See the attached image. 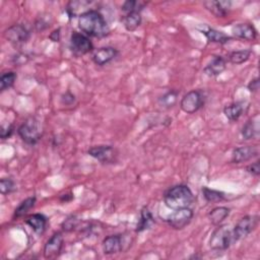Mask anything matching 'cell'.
Here are the masks:
<instances>
[{
	"mask_svg": "<svg viewBox=\"0 0 260 260\" xmlns=\"http://www.w3.org/2000/svg\"><path fill=\"white\" fill-rule=\"evenodd\" d=\"M78 26L84 35L93 38H104L110 31L103 14L93 9H89L79 15Z\"/></svg>",
	"mask_w": 260,
	"mask_h": 260,
	"instance_id": "cell-1",
	"label": "cell"
},
{
	"mask_svg": "<svg viewBox=\"0 0 260 260\" xmlns=\"http://www.w3.org/2000/svg\"><path fill=\"white\" fill-rule=\"evenodd\" d=\"M194 201V195L187 185H176L169 188L164 194L166 206L172 210L190 207Z\"/></svg>",
	"mask_w": 260,
	"mask_h": 260,
	"instance_id": "cell-2",
	"label": "cell"
},
{
	"mask_svg": "<svg viewBox=\"0 0 260 260\" xmlns=\"http://www.w3.org/2000/svg\"><path fill=\"white\" fill-rule=\"evenodd\" d=\"M18 135L28 145H35L42 137L43 130L40 121L35 117H29L18 127Z\"/></svg>",
	"mask_w": 260,
	"mask_h": 260,
	"instance_id": "cell-3",
	"label": "cell"
},
{
	"mask_svg": "<svg viewBox=\"0 0 260 260\" xmlns=\"http://www.w3.org/2000/svg\"><path fill=\"white\" fill-rule=\"evenodd\" d=\"M234 243L233 231L228 225L217 226L209 239V247L214 251H225Z\"/></svg>",
	"mask_w": 260,
	"mask_h": 260,
	"instance_id": "cell-4",
	"label": "cell"
},
{
	"mask_svg": "<svg viewBox=\"0 0 260 260\" xmlns=\"http://www.w3.org/2000/svg\"><path fill=\"white\" fill-rule=\"evenodd\" d=\"M69 48L74 56L80 57L91 52L93 50V45L86 35L73 31L70 36Z\"/></svg>",
	"mask_w": 260,
	"mask_h": 260,
	"instance_id": "cell-5",
	"label": "cell"
},
{
	"mask_svg": "<svg viewBox=\"0 0 260 260\" xmlns=\"http://www.w3.org/2000/svg\"><path fill=\"white\" fill-rule=\"evenodd\" d=\"M259 222V216L258 215H246L242 217L233 231V238L234 242L242 240L249 236L258 225Z\"/></svg>",
	"mask_w": 260,
	"mask_h": 260,
	"instance_id": "cell-6",
	"label": "cell"
},
{
	"mask_svg": "<svg viewBox=\"0 0 260 260\" xmlns=\"http://www.w3.org/2000/svg\"><path fill=\"white\" fill-rule=\"evenodd\" d=\"M204 104V96L200 90H191L183 95L180 102V108L186 114L197 112Z\"/></svg>",
	"mask_w": 260,
	"mask_h": 260,
	"instance_id": "cell-7",
	"label": "cell"
},
{
	"mask_svg": "<svg viewBox=\"0 0 260 260\" xmlns=\"http://www.w3.org/2000/svg\"><path fill=\"white\" fill-rule=\"evenodd\" d=\"M87 153L102 164H113L118 157V152L112 145H94L87 150Z\"/></svg>",
	"mask_w": 260,
	"mask_h": 260,
	"instance_id": "cell-8",
	"label": "cell"
},
{
	"mask_svg": "<svg viewBox=\"0 0 260 260\" xmlns=\"http://www.w3.org/2000/svg\"><path fill=\"white\" fill-rule=\"evenodd\" d=\"M193 211L191 208L186 207V208H181L175 210L169 217L166 219L168 224L173 228L174 230H182L185 226H187L192 218H193Z\"/></svg>",
	"mask_w": 260,
	"mask_h": 260,
	"instance_id": "cell-9",
	"label": "cell"
},
{
	"mask_svg": "<svg viewBox=\"0 0 260 260\" xmlns=\"http://www.w3.org/2000/svg\"><path fill=\"white\" fill-rule=\"evenodd\" d=\"M4 37L12 45L18 46V45H22L28 41L29 31L23 24L16 23V24H13L5 29Z\"/></svg>",
	"mask_w": 260,
	"mask_h": 260,
	"instance_id": "cell-10",
	"label": "cell"
},
{
	"mask_svg": "<svg viewBox=\"0 0 260 260\" xmlns=\"http://www.w3.org/2000/svg\"><path fill=\"white\" fill-rule=\"evenodd\" d=\"M64 244V238L60 232L54 233L44 246V257L46 259H53L59 256Z\"/></svg>",
	"mask_w": 260,
	"mask_h": 260,
	"instance_id": "cell-11",
	"label": "cell"
},
{
	"mask_svg": "<svg viewBox=\"0 0 260 260\" xmlns=\"http://www.w3.org/2000/svg\"><path fill=\"white\" fill-rule=\"evenodd\" d=\"M125 243L126 241L123 235H119V234L111 235L104 239L102 243V248L105 254H108V255L116 254L125 250L124 248Z\"/></svg>",
	"mask_w": 260,
	"mask_h": 260,
	"instance_id": "cell-12",
	"label": "cell"
},
{
	"mask_svg": "<svg viewBox=\"0 0 260 260\" xmlns=\"http://www.w3.org/2000/svg\"><path fill=\"white\" fill-rule=\"evenodd\" d=\"M259 153L258 147L254 145H245L236 147L232 153V161L235 164H241L252 159Z\"/></svg>",
	"mask_w": 260,
	"mask_h": 260,
	"instance_id": "cell-13",
	"label": "cell"
},
{
	"mask_svg": "<svg viewBox=\"0 0 260 260\" xmlns=\"http://www.w3.org/2000/svg\"><path fill=\"white\" fill-rule=\"evenodd\" d=\"M118 56V50L113 47H102L94 51L92 61L99 66H104L113 61Z\"/></svg>",
	"mask_w": 260,
	"mask_h": 260,
	"instance_id": "cell-14",
	"label": "cell"
},
{
	"mask_svg": "<svg viewBox=\"0 0 260 260\" xmlns=\"http://www.w3.org/2000/svg\"><path fill=\"white\" fill-rule=\"evenodd\" d=\"M233 35L245 41H253L257 37V30L251 23H238L232 27Z\"/></svg>",
	"mask_w": 260,
	"mask_h": 260,
	"instance_id": "cell-15",
	"label": "cell"
},
{
	"mask_svg": "<svg viewBox=\"0 0 260 260\" xmlns=\"http://www.w3.org/2000/svg\"><path fill=\"white\" fill-rule=\"evenodd\" d=\"M226 67V62L221 56H213L212 59L206 64L203 68V72L210 77H214L219 75L224 71Z\"/></svg>",
	"mask_w": 260,
	"mask_h": 260,
	"instance_id": "cell-16",
	"label": "cell"
},
{
	"mask_svg": "<svg viewBox=\"0 0 260 260\" xmlns=\"http://www.w3.org/2000/svg\"><path fill=\"white\" fill-rule=\"evenodd\" d=\"M203 5L216 17H224L231 8V1H204Z\"/></svg>",
	"mask_w": 260,
	"mask_h": 260,
	"instance_id": "cell-17",
	"label": "cell"
},
{
	"mask_svg": "<svg viewBox=\"0 0 260 260\" xmlns=\"http://www.w3.org/2000/svg\"><path fill=\"white\" fill-rule=\"evenodd\" d=\"M258 122H259V116L255 115L253 118H251L244 124V126L241 130V134L244 139H246V140L253 139L259 135V123Z\"/></svg>",
	"mask_w": 260,
	"mask_h": 260,
	"instance_id": "cell-18",
	"label": "cell"
},
{
	"mask_svg": "<svg viewBox=\"0 0 260 260\" xmlns=\"http://www.w3.org/2000/svg\"><path fill=\"white\" fill-rule=\"evenodd\" d=\"M25 222L36 234L42 235L47 226V217L42 213H34L25 219Z\"/></svg>",
	"mask_w": 260,
	"mask_h": 260,
	"instance_id": "cell-19",
	"label": "cell"
},
{
	"mask_svg": "<svg viewBox=\"0 0 260 260\" xmlns=\"http://www.w3.org/2000/svg\"><path fill=\"white\" fill-rule=\"evenodd\" d=\"M154 224V218L148 209V207L143 206L140 210V216L138 219V222L136 224V233H141L143 231L149 230Z\"/></svg>",
	"mask_w": 260,
	"mask_h": 260,
	"instance_id": "cell-20",
	"label": "cell"
},
{
	"mask_svg": "<svg viewBox=\"0 0 260 260\" xmlns=\"http://www.w3.org/2000/svg\"><path fill=\"white\" fill-rule=\"evenodd\" d=\"M200 31L206 37L207 41L210 43H216V44L223 45V44H226L231 40V38L229 36H226L225 34H223L222 31L216 30V29L208 27V26L200 29Z\"/></svg>",
	"mask_w": 260,
	"mask_h": 260,
	"instance_id": "cell-21",
	"label": "cell"
},
{
	"mask_svg": "<svg viewBox=\"0 0 260 260\" xmlns=\"http://www.w3.org/2000/svg\"><path fill=\"white\" fill-rule=\"evenodd\" d=\"M245 112V104L242 102L232 103L223 108V114L230 121H237Z\"/></svg>",
	"mask_w": 260,
	"mask_h": 260,
	"instance_id": "cell-22",
	"label": "cell"
},
{
	"mask_svg": "<svg viewBox=\"0 0 260 260\" xmlns=\"http://www.w3.org/2000/svg\"><path fill=\"white\" fill-rule=\"evenodd\" d=\"M231 209L225 206H217L211 209L208 213V218L211 221V223L215 225H219L229 215H230Z\"/></svg>",
	"mask_w": 260,
	"mask_h": 260,
	"instance_id": "cell-23",
	"label": "cell"
},
{
	"mask_svg": "<svg viewBox=\"0 0 260 260\" xmlns=\"http://www.w3.org/2000/svg\"><path fill=\"white\" fill-rule=\"evenodd\" d=\"M142 17L139 12L126 13L122 18V23L128 31H133L138 28L141 24Z\"/></svg>",
	"mask_w": 260,
	"mask_h": 260,
	"instance_id": "cell-24",
	"label": "cell"
},
{
	"mask_svg": "<svg viewBox=\"0 0 260 260\" xmlns=\"http://www.w3.org/2000/svg\"><path fill=\"white\" fill-rule=\"evenodd\" d=\"M178 95H179V91L175 89H170L169 91L164 93L160 98H158V104L160 107L165 109H170L176 105Z\"/></svg>",
	"mask_w": 260,
	"mask_h": 260,
	"instance_id": "cell-25",
	"label": "cell"
},
{
	"mask_svg": "<svg viewBox=\"0 0 260 260\" xmlns=\"http://www.w3.org/2000/svg\"><path fill=\"white\" fill-rule=\"evenodd\" d=\"M202 195H203L204 199L210 203L220 202V201L224 200V198H225V194L223 192L214 190V189H210L208 187L202 188Z\"/></svg>",
	"mask_w": 260,
	"mask_h": 260,
	"instance_id": "cell-26",
	"label": "cell"
},
{
	"mask_svg": "<svg viewBox=\"0 0 260 260\" xmlns=\"http://www.w3.org/2000/svg\"><path fill=\"white\" fill-rule=\"evenodd\" d=\"M251 50L249 49H243V50H238V51H234L230 54L229 56V60L231 63L239 65V64H243L244 62H246L250 56H251Z\"/></svg>",
	"mask_w": 260,
	"mask_h": 260,
	"instance_id": "cell-27",
	"label": "cell"
},
{
	"mask_svg": "<svg viewBox=\"0 0 260 260\" xmlns=\"http://www.w3.org/2000/svg\"><path fill=\"white\" fill-rule=\"evenodd\" d=\"M35 203H36L35 196L27 197L26 199L21 201L20 204L16 207V209L14 211V217H20V216H23L24 214H26L35 206Z\"/></svg>",
	"mask_w": 260,
	"mask_h": 260,
	"instance_id": "cell-28",
	"label": "cell"
},
{
	"mask_svg": "<svg viewBox=\"0 0 260 260\" xmlns=\"http://www.w3.org/2000/svg\"><path fill=\"white\" fill-rule=\"evenodd\" d=\"M16 80V73L13 71L4 72L0 77V89L2 91L10 88Z\"/></svg>",
	"mask_w": 260,
	"mask_h": 260,
	"instance_id": "cell-29",
	"label": "cell"
},
{
	"mask_svg": "<svg viewBox=\"0 0 260 260\" xmlns=\"http://www.w3.org/2000/svg\"><path fill=\"white\" fill-rule=\"evenodd\" d=\"M144 6H145V2L128 0L123 3L121 9L125 13H131V12H139L140 13V11L144 8Z\"/></svg>",
	"mask_w": 260,
	"mask_h": 260,
	"instance_id": "cell-30",
	"label": "cell"
},
{
	"mask_svg": "<svg viewBox=\"0 0 260 260\" xmlns=\"http://www.w3.org/2000/svg\"><path fill=\"white\" fill-rule=\"evenodd\" d=\"M15 183L10 178H2L0 180V191L3 195L12 193L15 190Z\"/></svg>",
	"mask_w": 260,
	"mask_h": 260,
	"instance_id": "cell-31",
	"label": "cell"
},
{
	"mask_svg": "<svg viewBox=\"0 0 260 260\" xmlns=\"http://www.w3.org/2000/svg\"><path fill=\"white\" fill-rule=\"evenodd\" d=\"M78 224V219L75 215H70L61 224L62 230L65 232H72Z\"/></svg>",
	"mask_w": 260,
	"mask_h": 260,
	"instance_id": "cell-32",
	"label": "cell"
},
{
	"mask_svg": "<svg viewBox=\"0 0 260 260\" xmlns=\"http://www.w3.org/2000/svg\"><path fill=\"white\" fill-rule=\"evenodd\" d=\"M246 171L249 174L258 177L260 175V162H259V160H256L255 162H252L249 166H247Z\"/></svg>",
	"mask_w": 260,
	"mask_h": 260,
	"instance_id": "cell-33",
	"label": "cell"
},
{
	"mask_svg": "<svg viewBox=\"0 0 260 260\" xmlns=\"http://www.w3.org/2000/svg\"><path fill=\"white\" fill-rule=\"evenodd\" d=\"M61 103L65 106H72L75 104V96L71 92L67 91L64 94H62Z\"/></svg>",
	"mask_w": 260,
	"mask_h": 260,
	"instance_id": "cell-34",
	"label": "cell"
},
{
	"mask_svg": "<svg viewBox=\"0 0 260 260\" xmlns=\"http://www.w3.org/2000/svg\"><path fill=\"white\" fill-rule=\"evenodd\" d=\"M13 133V126L11 124H8L7 126H2L1 127V132H0V136L2 139H7L11 136V134Z\"/></svg>",
	"mask_w": 260,
	"mask_h": 260,
	"instance_id": "cell-35",
	"label": "cell"
},
{
	"mask_svg": "<svg viewBox=\"0 0 260 260\" xmlns=\"http://www.w3.org/2000/svg\"><path fill=\"white\" fill-rule=\"evenodd\" d=\"M259 78L258 77H256V78H254V79H252L250 82H249V84H248V89L250 90V91H252V92H256L258 89H259Z\"/></svg>",
	"mask_w": 260,
	"mask_h": 260,
	"instance_id": "cell-36",
	"label": "cell"
},
{
	"mask_svg": "<svg viewBox=\"0 0 260 260\" xmlns=\"http://www.w3.org/2000/svg\"><path fill=\"white\" fill-rule=\"evenodd\" d=\"M50 39L53 42H59V40H60V28H57V29L53 30L50 35Z\"/></svg>",
	"mask_w": 260,
	"mask_h": 260,
	"instance_id": "cell-37",
	"label": "cell"
}]
</instances>
